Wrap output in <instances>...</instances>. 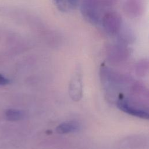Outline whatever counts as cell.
<instances>
[{"label":"cell","mask_w":149,"mask_h":149,"mask_svg":"<svg viewBox=\"0 0 149 149\" xmlns=\"http://www.w3.org/2000/svg\"><path fill=\"white\" fill-rule=\"evenodd\" d=\"M144 5V0H125L124 10L129 16L137 17L142 14Z\"/></svg>","instance_id":"4"},{"label":"cell","mask_w":149,"mask_h":149,"mask_svg":"<svg viewBox=\"0 0 149 149\" xmlns=\"http://www.w3.org/2000/svg\"><path fill=\"white\" fill-rule=\"evenodd\" d=\"M116 37H117L118 41L125 44L132 42L135 39V36L132 30L124 23Z\"/></svg>","instance_id":"5"},{"label":"cell","mask_w":149,"mask_h":149,"mask_svg":"<svg viewBox=\"0 0 149 149\" xmlns=\"http://www.w3.org/2000/svg\"><path fill=\"white\" fill-rule=\"evenodd\" d=\"M56 8L63 12L75 9L79 5V0H52Z\"/></svg>","instance_id":"6"},{"label":"cell","mask_w":149,"mask_h":149,"mask_svg":"<svg viewBox=\"0 0 149 149\" xmlns=\"http://www.w3.org/2000/svg\"><path fill=\"white\" fill-rule=\"evenodd\" d=\"M118 106L123 112L143 119L148 118V113L144 110L135 108L130 105L129 102L124 98H120L118 102Z\"/></svg>","instance_id":"3"},{"label":"cell","mask_w":149,"mask_h":149,"mask_svg":"<svg viewBox=\"0 0 149 149\" xmlns=\"http://www.w3.org/2000/svg\"><path fill=\"white\" fill-rule=\"evenodd\" d=\"M6 118L12 121H16L20 120L23 118V113L19 110L10 109L6 111Z\"/></svg>","instance_id":"8"},{"label":"cell","mask_w":149,"mask_h":149,"mask_svg":"<svg viewBox=\"0 0 149 149\" xmlns=\"http://www.w3.org/2000/svg\"><path fill=\"white\" fill-rule=\"evenodd\" d=\"M105 8L100 0H81L80 10L81 15L88 23L96 25L100 24Z\"/></svg>","instance_id":"1"},{"label":"cell","mask_w":149,"mask_h":149,"mask_svg":"<svg viewBox=\"0 0 149 149\" xmlns=\"http://www.w3.org/2000/svg\"><path fill=\"white\" fill-rule=\"evenodd\" d=\"M100 24L104 31L109 36H116L123 22L121 16L115 11H107L102 16Z\"/></svg>","instance_id":"2"},{"label":"cell","mask_w":149,"mask_h":149,"mask_svg":"<svg viewBox=\"0 0 149 149\" xmlns=\"http://www.w3.org/2000/svg\"><path fill=\"white\" fill-rule=\"evenodd\" d=\"M10 82L9 80L4 77L2 74H0V85L1 86H5L9 84Z\"/></svg>","instance_id":"9"},{"label":"cell","mask_w":149,"mask_h":149,"mask_svg":"<svg viewBox=\"0 0 149 149\" xmlns=\"http://www.w3.org/2000/svg\"><path fill=\"white\" fill-rule=\"evenodd\" d=\"M79 129V126L77 123H76V122L70 121L60 124L56 127V131L59 133L64 134L76 132L77 130H78Z\"/></svg>","instance_id":"7"}]
</instances>
